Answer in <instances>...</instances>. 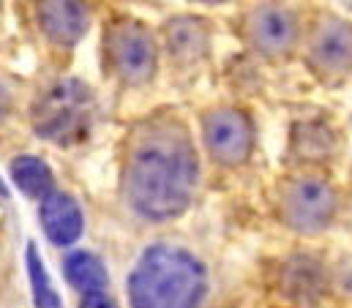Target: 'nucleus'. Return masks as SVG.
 <instances>
[{"label": "nucleus", "mask_w": 352, "mask_h": 308, "mask_svg": "<svg viewBox=\"0 0 352 308\" xmlns=\"http://www.w3.org/2000/svg\"><path fill=\"white\" fill-rule=\"evenodd\" d=\"M197 151L183 123L173 118H153L142 123L126 155L123 191L126 202L151 221L180 216L197 188Z\"/></svg>", "instance_id": "obj_1"}, {"label": "nucleus", "mask_w": 352, "mask_h": 308, "mask_svg": "<svg viewBox=\"0 0 352 308\" xmlns=\"http://www.w3.org/2000/svg\"><path fill=\"white\" fill-rule=\"evenodd\" d=\"M202 262L175 245H151L129 278L131 308H199L205 298Z\"/></svg>", "instance_id": "obj_2"}, {"label": "nucleus", "mask_w": 352, "mask_h": 308, "mask_svg": "<svg viewBox=\"0 0 352 308\" xmlns=\"http://www.w3.org/2000/svg\"><path fill=\"white\" fill-rule=\"evenodd\" d=\"M93 112L96 101L88 85L80 79H63L36 101L33 129L55 145H74L88 137Z\"/></svg>", "instance_id": "obj_3"}, {"label": "nucleus", "mask_w": 352, "mask_h": 308, "mask_svg": "<svg viewBox=\"0 0 352 308\" xmlns=\"http://www.w3.org/2000/svg\"><path fill=\"white\" fill-rule=\"evenodd\" d=\"M104 47H107V58L112 69L118 72V77L134 82V85L153 77L156 41L140 22H131V19L115 22L104 36Z\"/></svg>", "instance_id": "obj_4"}, {"label": "nucleus", "mask_w": 352, "mask_h": 308, "mask_svg": "<svg viewBox=\"0 0 352 308\" xmlns=\"http://www.w3.org/2000/svg\"><path fill=\"white\" fill-rule=\"evenodd\" d=\"M281 213L289 227L300 232H317L331 224L336 213V194L322 180H298L281 199Z\"/></svg>", "instance_id": "obj_5"}, {"label": "nucleus", "mask_w": 352, "mask_h": 308, "mask_svg": "<svg viewBox=\"0 0 352 308\" xmlns=\"http://www.w3.org/2000/svg\"><path fill=\"white\" fill-rule=\"evenodd\" d=\"M205 145L219 164L238 166L254 148L252 120L238 109H219L205 118Z\"/></svg>", "instance_id": "obj_6"}, {"label": "nucleus", "mask_w": 352, "mask_h": 308, "mask_svg": "<svg viewBox=\"0 0 352 308\" xmlns=\"http://www.w3.org/2000/svg\"><path fill=\"white\" fill-rule=\"evenodd\" d=\"M246 36L263 55H281L298 38V22L284 6H260L246 19Z\"/></svg>", "instance_id": "obj_7"}, {"label": "nucleus", "mask_w": 352, "mask_h": 308, "mask_svg": "<svg viewBox=\"0 0 352 308\" xmlns=\"http://www.w3.org/2000/svg\"><path fill=\"white\" fill-rule=\"evenodd\" d=\"M38 25L55 47H74L90 25L85 0H38Z\"/></svg>", "instance_id": "obj_8"}, {"label": "nucleus", "mask_w": 352, "mask_h": 308, "mask_svg": "<svg viewBox=\"0 0 352 308\" xmlns=\"http://www.w3.org/2000/svg\"><path fill=\"white\" fill-rule=\"evenodd\" d=\"M41 224L55 245H72L82 234V210L69 194H47L41 199Z\"/></svg>", "instance_id": "obj_9"}, {"label": "nucleus", "mask_w": 352, "mask_h": 308, "mask_svg": "<svg viewBox=\"0 0 352 308\" xmlns=\"http://www.w3.org/2000/svg\"><path fill=\"white\" fill-rule=\"evenodd\" d=\"M208 25L199 16H175L167 25V50L180 63H194L208 52Z\"/></svg>", "instance_id": "obj_10"}, {"label": "nucleus", "mask_w": 352, "mask_h": 308, "mask_svg": "<svg viewBox=\"0 0 352 308\" xmlns=\"http://www.w3.org/2000/svg\"><path fill=\"white\" fill-rule=\"evenodd\" d=\"M66 278L74 289L93 295V292H104L109 276L107 267L101 265V259L88 251H74L72 256H66Z\"/></svg>", "instance_id": "obj_11"}, {"label": "nucleus", "mask_w": 352, "mask_h": 308, "mask_svg": "<svg viewBox=\"0 0 352 308\" xmlns=\"http://www.w3.org/2000/svg\"><path fill=\"white\" fill-rule=\"evenodd\" d=\"M11 180L22 194L33 199H44L47 194H52V183H55L50 166L36 155H19L11 164Z\"/></svg>", "instance_id": "obj_12"}, {"label": "nucleus", "mask_w": 352, "mask_h": 308, "mask_svg": "<svg viewBox=\"0 0 352 308\" xmlns=\"http://www.w3.org/2000/svg\"><path fill=\"white\" fill-rule=\"evenodd\" d=\"M314 58L320 60L322 69L328 66V69L342 72L350 63V28H344L339 22L322 28L314 41Z\"/></svg>", "instance_id": "obj_13"}, {"label": "nucleus", "mask_w": 352, "mask_h": 308, "mask_svg": "<svg viewBox=\"0 0 352 308\" xmlns=\"http://www.w3.org/2000/svg\"><path fill=\"white\" fill-rule=\"evenodd\" d=\"M28 273H30V287H33V300L36 308H60V298L50 281V273L36 251L33 243H28Z\"/></svg>", "instance_id": "obj_14"}, {"label": "nucleus", "mask_w": 352, "mask_h": 308, "mask_svg": "<svg viewBox=\"0 0 352 308\" xmlns=\"http://www.w3.org/2000/svg\"><path fill=\"white\" fill-rule=\"evenodd\" d=\"M80 308H118L104 292H93V295H85L82 298V306Z\"/></svg>", "instance_id": "obj_15"}, {"label": "nucleus", "mask_w": 352, "mask_h": 308, "mask_svg": "<svg viewBox=\"0 0 352 308\" xmlns=\"http://www.w3.org/2000/svg\"><path fill=\"white\" fill-rule=\"evenodd\" d=\"M0 197H8V188L3 186V180H0Z\"/></svg>", "instance_id": "obj_16"}, {"label": "nucleus", "mask_w": 352, "mask_h": 308, "mask_svg": "<svg viewBox=\"0 0 352 308\" xmlns=\"http://www.w3.org/2000/svg\"><path fill=\"white\" fill-rule=\"evenodd\" d=\"M199 3H221V0H199Z\"/></svg>", "instance_id": "obj_17"}]
</instances>
